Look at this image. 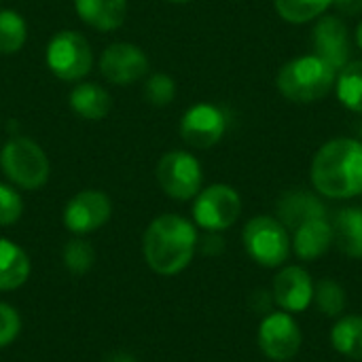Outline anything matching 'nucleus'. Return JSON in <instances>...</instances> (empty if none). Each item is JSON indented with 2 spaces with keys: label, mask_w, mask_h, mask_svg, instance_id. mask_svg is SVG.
I'll return each mask as SVG.
<instances>
[{
  "label": "nucleus",
  "mask_w": 362,
  "mask_h": 362,
  "mask_svg": "<svg viewBox=\"0 0 362 362\" xmlns=\"http://www.w3.org/2000/svg\"><path fill=\"white\" fill-rule=\"evenodd\" d=\"M312 182L331 199H350L362 193V142L335 138L320 146L312 161Z\"/></svg>",
  "instance_id": "1"
},
{
  "label": "nucleus",
  "mask_w": 362,
  "mask_h": 362,
  "mask_svg": "<svg viewBox=\"0 0 362 362\" xmlns=\"http://www.w3.org/2000/svg\"><path fill=\"white\" fill-rule=\"evenodd\" d=\"M146 265L159 276H176L189 267L197 248V231L178 214L157 216L144 233Z\"/></svg>",
  "instance_id": "2"
},
{
  "label": "nucleus",
  "mask_w": 362,
  "mask_h": 362,
  "mask_svg": "<svg viewBox=\"0 0 362 362\" xmlns=\"http://www.w3.org/2000/svg\"><path fill=\"white\" fill-rule=\"evenodd\" d=\"M337 70L320 55H301L284 64L278 72V91L297 104H312L331 93Z\"/></svg>",
  "instance_id": "3"
},
{
  "label": "nucleus",
  "mask_w": 362,
  "mask_h": 362,
  "mask_svg": "<svg viewBox=\"0 0 362 362\" xmlns=\"http://www.w3.org/2000/svg\"><path fill=\"white\" fill-rule=\"evenodd\" d=\"M0 168L15 187L25 191L45 187L51 174L47 153L25 136H13L4 142L0 148Z\"/></svg>",
  "instance_id": "4"
},
{
  "label": "nucleus",
  "mask_w": 362,
  "mask_h": 362,
  "mask_svg": "<svg viewBox=\"0 0 362 362\" xmlns=\"http://www.w3.org/2000/svg\"><path fill=\"white\" fill-rule=\"evenodd\" d=\"M47 68L62 81L78 83L83 81L93 66V51L89 40L76 30L55 32L45 51Z\"/></svg>",
  "instance_id": "5"
},
{
  "label": "nucleus",
  "mask_w": 362,
  "mask_h": 362,
  "mask_svg": "<svg viewBox=\"0 0 362 362\" xmlns=\"http://www.w3.org/2000/svg\"><path fill=\"white\" fill-rule=\"evenodd\" d=\"M242 242L246 252L261 267H280L291 255L286 227L274 216H255L246 223Z\"/></svg>",
  "instance_id": "6"
},
{
  "label": "nucleus",
  "mask_w": 362,
  "mask_h": 362,
  "mask_svg": "<svg viewBox=\"0 0 362 362\" xmlns=\"http://www.w3.org/2000/svg\"><path fill=\"white\" fill-rule=\"evenodd\" d=\"M157 182L172 199H193L204 182L202 163L187 151H170L157 163Z\"/></svg>",
  "instance_id": "7"
},
{
  "label": "nucleus",
  "mask_w": 362,
  "mask_h": 362,
  "mask_svg": "<svg viewBox=\"0 0 362 362\" xmlns=\"http://www.w3.org/2000/svg\"><path fill=\"white\" fill-rule=\"evenodd\" d=\"M242 214V199L229 185H210L195 195L193 218L197 227L218 233L235 225Z\"/></svg>",
  "instance_id": "8"
},
{
  "label": "nucleus",
  "mask_w": 362,
  "mask_h": 362,
  "mask_svg": "<svg viewBox=\"0 0 362 362\" xmlns=\"http://www.w3.org/2000/svg\"><path fill=\"white\" fill-rule=\"evenodd\" d=\"M261 352L272 361L286 362L301 350V329L288 312H272L259 325L257 335Z\"/></svg>",
  "instance_id": "9"
},
{
  "label": "nucleus",
  "mask_w": 362,
  "mask_h": 362,
  "mask_svg": "<svg viewBox=\"0 0 362 362\" xmlns=\"http://www.w3.org/2000/svg\"><path fill=\"white\" fill-rule=\"evenodd\" d=\"M112 214V204L106 193L95 189H85L76 193L64 208V225L76 235L93 233L108 223Z\"/></svg>",
  "instance_id": "10"
},
{
  "label": "nucleus",
  "mask_w": 362,
  "mask_h": 362,
  "mask_svg": "<svg viewBox=\"0 0 362 362\" xmlns=\"http://www.w3.org/2000/svg\"><path fill=\"white\" fill-rule=\"evenodd\" d=\"M100 72L108 83L127 87L148 72V57L138 45L112 42L102 51Z\"/></svg>",
  "instance_id": "11"
},
{
  "label": "nucleus",
  "mask_w": 362,
  "mask_h": 362,
  "mask_svg": "<svg viewBox=\"0 0 362 362\" xmlns=\"http://www.w3.org/2000/svg\"><path fill=\"white\" fill-rule=\"evenodd\" d=\"M227 129L225 112L214 104H195L180 119V136L193 148H212Z\"/></svg>",
  "instance_id": "12"
},
{
  "label": "nucleus",
  "mask_w": 362,
  "mask_h": 362,
  "mask_svg": "<svg viewBox=\"0 0 362 362\" xmlns=\"http://www.w3.org/2000/svg\"><path fill=\"white\" fill-rule=\"evenodd\" d=\"M272 297L282 308V312L288 314L305 312L314 301V280L303 267L288 265L280 269V274L274 278Z\"/></svg>",
  "instance_id": "13"
},
{
  "label": "nucleus",
  "mask_w": 362,
  "mask_h": 362,
  "mask_svg": "<svg viewBox=\"0 0 362 362\" xmlns=\"http://www.w3.org/2000/svg\"><path fill=\"white\" fill-rule=\"evenodd\" d=\"M316 55L327 59L335 70H341L350 62V36L348 25L339 17H320L314 28Z\"/></svg>",
  "instance_id": "14"
},
{
  "label": "nucleus",
  "mask_w": 362,
  "mask_h": 362,
  "mask_svg": "<svg viewBox=\"0 0 362 362\" xmlns=\"http://www.w3.org/2000/svg\"><path fill=\"white\" fill-rule=\"evenodd\" d=\"M278 221L286 229H297L312 218H327L325 204L308 191H288L278 202Z\"/></svg>",
  "instance_id": "15"
},
{
  "label": "nucleus",
  "mask_w": 362,
  "mask_h": 362,
  "mask_svg": "<svg viewBox=\"0 0 362 362\" xmlns=\"http://www.w3.org/2000/svg\"><path fill=\"white\" fill-rule=\"evenodd\" d=\"M293 250L301 261H314L322 257L333 244V227L327 218H312L293 231Z\"/></svg>",
  "instance_id": "16"
},
{
  "label": "nucleus",
  "mask_w": 362,
  "mask_h": 362,
  "mask_svg": "<svg viewBox=\"0 0 362 362\" xmlns=\"http://www.w3.org/2000/svg\"><path fill=\"white\" fill-rule=\"evenodd\" d=\"M74 8L81 21L102 32L117 30L127 15L125 0H74Z\"/></svg>",
  "instance_id": "17"
},
{
  "label": "nucleus",
  "mask_w": 362,
  "mask_h": 362,
  "mask_svg": "<svg viewBox=\"0 0 362 362\" xmlns=\"http://www.w3.org/2000/svg\"><path fill=\"white\" fill-rule=\"evenodd\" d=\"M333 242L346 257H362V210L344 208L335 214L333 221Z\"/></svg>",
  "instance_id": "18"
},
{
  "label": "nucleus",
  "mask_w": 362,
  "mask_h": 362,
  "mask_svg": "<svg viewBox=\"0 0 362 362\" xmlns=\"http://www.w3.org/2000/svg\"><path fill=\"white\" fill-rule=\"evenodd\" d=\"M30 278V259L21 246L0 238V291H15Z\"/></svg>",
  "instance_id": "19"
},
{
  "label": "nucleus",
  "mask_w": 362,
  "mask_h": 362,
  "mask_svg": "<svg viewBox=\"0 0 362 362\" xmlns=\"http://www.w3.org/2000/svg\"><path fill=\"white\" fill-rule=\"evenodd\" d=\"M68 100H70L72 110L87 121L104 119L110 110V104H112L110 93L98 83H78L70 91Z\"/></svg>",
  "instance_id": "20"
},
{
  "label": "nucleus",
  "mask_w": 362,
  "mask_h": 362,
  "mask_svg": "<svg viewBox=\"0 0 362 362\" xmlns=\"http://www.w3.org/2000/svg\"><path fill=\"white\" fill-rule=\"evenodd\" d=\"M333 348L352 361H362V316H344L331 331Z\"/></svg>",
  "instance_id": "21"
},
{
  "label": "nucleus",
  "mask_w": 362,
  "mask_h": 362,
  "mask_svg": "<svg viewBox=\"0 0 362 362\" xmlns=\"http://www.w3.org/2000/svg\"><path fill=\"white\" fill-rule=\"evenodd\" d=\"M335 87L339 102L348 110L362 115V59H352L339 70Z\"/></svg>",
  "instance_id": "22"
},
{
  "label": "nucleus",
  "mask_w": 362,
  "mask_h": 362,
  "mask_svg": "<svg viewBox=\"0 0 362 362\" xmlns=\"http://www.w3.org/2000/svg\"><path fill=\"white\" fill-rule=\"evenodd\" d=\"M333 0H274L276 13L288 23H308L327 13Z\"/></svg>",
  "instance_id": "23"
},
{
  "label": "nucleus",
  "mask_w": 362,
  "mask_h": 362,
  "mask_svg": "<svg viewBox=\"0 0 362 362\" xmlns=\"http://www.w3.org/2000/svg\"><path fill=\"white\" fill-rule=\"evenodd\" d=\"M28 38L25 19L11 8H0V53L11 55L17 53Z\"/></svg>",
  "instance_id": "24"
},
{
  "label": "nucleus",
  "mask_w": 362,
  "mask_h": 362,
  "mask_svg": "<svg viewBox=\"0 0 362 362\" xmlns=\"http://www.w3.org/2000/svg\"><path fill=\"white\" fill-rule=\"evenodd\" d=\"M314 301L325 316L335 318L341 316L346 310V291L341 288L339 282L325 278L314 286Z\"/></svg>",
  "instance_id": "25"
},
{
  "label": "nucleus",
  "mask_w": 362,
  "mask_h": 362,
  "mask_svg": "<svg viewBox=\"0 0 362 362\" xmlns=\"http://www.w3.org/2000/svg\"><path fill=\"white\" fill-rule=\"evenodd\" d=\"M64 265L66 269H70L72 274H85L93 267V261H95V252L91 248L89 242L85 240H72L64 246Z\"/></svg>",
  "instance_id": "26"
},
{
  "label": "nucleus",
  "mask_w": 362,
  "mask_h": 362,
  "mask_svg": "<svg viewBox=\"0 0 362 362\" xmlns=\"http://www.w3.org/2000/svg\"><path fill=\"white\" fill-rule=\"evenodd\" d=\"M144 98L148 104L153 106H168L174 102L176 98V83L170 74H163V72H157L153 76L146 78L144 83Z\"/></svg>",
  "instance_id": "27"
},
{
  "label": "nucleus",
  "mask_w": 362,
  "mask_h": 362,
  "mask_svg": "<svg viewBox=\"0 0 362 362\" xmlns=\"http://www.w3.org/2000/svg\"><path fill=\"white\" fill-rule=\"evenodd\" d=\"M21 212H23L21 195L13 187L0 182V227H8L17 223L21 218Z\"/></svg>",
  "instance_id": "28"
},
{
  "label": "nucleus",
  "mask_w": 362,
  "mask_h": 362,
  "mask_svg": "<svg viewBox=\"0 0 362 362\" xmlns=\"http://www.w3.org/2000/svg\"><path fill=\"white\" fill-rule=\"evenodd\" d=\"M21 331V318L15 308L0 301V348L11 346Z\"/></svg>",
  "instance_id": "29"
},
{
  "label": "nucleus",
  "mask_w": 362,
  "mask_h": 362,
  "mask_svg": "<svg viewBox=\"0 0 362 362\" xmlns=\"http://www.w3.org/2000/svg\"><path fill=\"white\" fill-rule=\"evenodd\" d=\"M337 11L348 17H356L362 13V0H333Z\"/></svg>",
  "instance_id": "30"
},
{
  "label": "nucleus",
  "mask_w": 362,
  "mask_h": 362,
  "mask_svg": "<svg viewBox=\"0 0 362 362\" xmlns=\"http://www.w3.org/2000/svg\"><path fill=\"white\" fill-rule=\"evenodd\" d=\"M106 362H136L132 356H127V354H115V356H110Z\"/></svg>",
  "instance_id": "31"
},
{
  "label": "nucleus",
  "mask_w": 362,
  "mask_h": 362,
  "mask_svg": "<svg viewBox=\"0 0 362 362\" xmlns=\"http://www.w3.org/2000/svg\"><path fill=\"white\" fill-rule=\"evenodd\" d=\"M356 42H358V47L362 49V21L358 23V28H356Z\"/></svg>",
  "instance_id": "32"
},
{
  "label": "nucleus",
  "mask_w": 362,
  "mask_h": 362,
  "mask_svg": "<svg viewBox=\"0 0 362 362\" xmlns=\"http://www.w3.org/2000/svg\"><path fill=\"white\" fill-rule=\"evenodd\" d=\"M168 2H174V4H185V2H189V0H168Z\"/></svg>",
  "instance_id": "33"
},
{
  "label": "nucleus",
  "mask_w": 362,
  "mask_h": 362,
  "mask_svg": "<svg viewBox=\"0 0 362 362\" xmlns=\"http://www.w3.org/2000/svg\"><path fill=\"white\" fill-rule=\"evenodd\" d=\"M361 136H362V125H361Z\"/></svg>",
  "instance_id": "34"
}]
</instances>
